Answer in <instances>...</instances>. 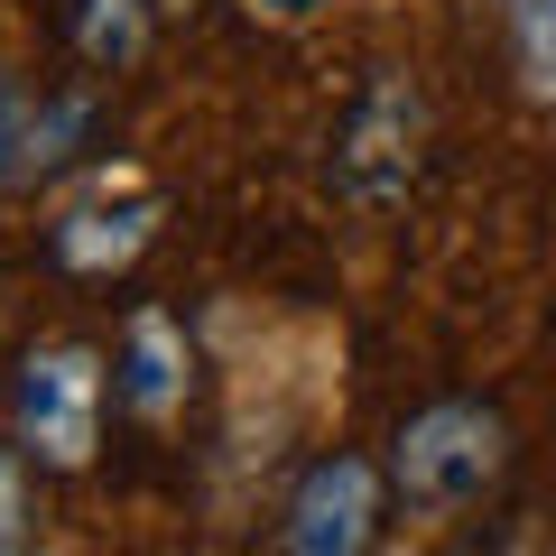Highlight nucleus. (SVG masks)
<instances>
[{
    "label": "nucleus",
    "mask_w": 556,
    "mask_h": 556,
    "mask_svg": "<svg viewBox=\"0 0 556 556\" xmlns=\"http://www.w3.org/2000/svg\"><path fill=\"white\" fill-rule=\"evenodd\" d=\"M510 464V427H501L482 399H437V408H417L390 445V492L408 519H464L482 492L501 482Z\"/></svg>",
    "instance_id": "obj_1"
},
{
    "label": "nucleus",
    "mask_w": 556,
    "mask_h": 556,
    "mask_svg": "<svg viewBox=\"0 0 556 556\" xmlns=\"http://www.w3.org/2000/svg\"><path fill=\"white\" fill-rule=\"evenodd\" d=\"M102 390H112V362L93 343H38L10 380V427H20V455H38L47 473H84L102 445Z\"/></svg>",
    "instance_id": "obj_2"
},
{
    "label": "nucleus",
    "mask_w": 556,
    "mask_h": 556,
    "mask_svg": "<svg viewBox=\"0 0 556 556\" xmlns=\"http://www.w3.org/2000/svg\"><path fill=\"white\" fill-rule=\"evenodd\" d=\"M417 159H427V93H417L399 65H380V75L362 84L343 139H334V186H343V204H353V214H390V204H408Z\"/></svg>",
    "instance_id": "obj_3"
},
{
    "label": "nucleus",
    "mask_w": 556,
    "mask_h": 556,
    "mask_svg": "<svg viewBox=\"0 0 556 556\" xmlns=\"http://www.w3.org/2000/svg\"><path fill=\"white\" fill-rule=\"evenodd\" d=\"M159 223H167V204H159V186L139 177V167H93V177L56 204L47 251H56L65 278H121L149 241H159Z\"/></svg>",
    "instance_id": "obj_4"
},
{
    "label": "nucleus",
    "mask_w": 556,
    "mask_h": 556,
    "mask_svg": "<svg viewBox=\"0 0 556 556\" xmlns=\"http://www.w3.org/2000/svg\"><path fill=\"white\" fill-rule=\"evenodd\" d=\"M380 492H390L380 464L316 455L306 482L288 492V510H278V547H288V556H362L380 538Z\"/></svg>",
    "instance_id": "obj_5"
},
{
    "label": "nucleus",
    "mask_w": 556,
    "mask_h": 556,
    "mask_svg": "<svg viewBox=\"0 0 556 556\" xmlns=\"http://www.w3.org/2000/svg\"><path fill=\"white\" fill-rule=\"evenodd\" d=\"M186 390H195V353H186V325L167 306H139L121 325V362H112V399L139 417V427H177Z\"/></svg>",
    "instance_id": "obj_6"
},
{
    "label": "nucleus",
    "mask_w": 556,
    "mask_h": 556,
    "mask_svg": "<svg viewBox=\"0 0 556 556\" xmlns=\"http://www.w3.org/2000/svg\"><path fill=\"white\" fill-rule=\"evenodd\" d=\"M159 38V0H84L75 10V56L93 75H130Z\"/></svg>",
    "instance_id": "obj_7"
},
{
    "label": "nucleus",
    "mask_w": 556,
    "mask_h": 556,
    "mask_svg": "<svg viewBox=\"0 0 556 556\" xmlns=\"http://www.w3.org/2000/svg\"><path fill=\"white\" fill-rule=\"evenodd\" d=\"M501 28H510V75H519V93L556 112V0H501Z\"/></svg>",
    "instance_id": "obj_8"
},
{
    "label": "nucleus",
    "mask_w": 556,
    "mask_h": 556,
    "mask_svg": "<svg viewBox=\"0 0 556 556\" xmlns=\"http://www.w3.org/2000/svg\"><path fill=\"white\" fill-rule=\"evenodd\" d=\"M93 130H102V84H65V93H38V139H28L38 177H56V167L75 159Z\"/></svg>",
    "instance_id": "obj_9"
},
{
    "label": "nucleus",
    "mask_w": 556,
    "mask_h": 556,
    "mask_svg": "<svg viewBox=\"0 0 556 556\" xmlns=\"http://www.w3.org/2000/svg\"><path fill=\"white\" fill-rule=\"evenodd\" d=\"M28 139H38V93L20 75H0V204L38 186V159H28Z\"/></svg>",
    "instance_id": "obj_10"
},
{
    "label": "nucleus",
    "mask_w": 556,
    "mask_h": 556,
    "mask_svg": "<svg viewBox=\"0 0 556 556\" xmlns=\"http://www.w3.org/2000/svg\"><path fill=\"white\" fill-rule=\"evenodd\" d=\"M28 547V464L20 445H0V556Z\"/></svg>",
    "instance_id": "obj_11"
},
{
    "label": "nucleus",
    "mask_w": 556,
    "mask_h": 556,
    "mask_svg": "<svg viewBox=\"0 0 556 556\" xmlns=\"http://www.w3.org/2000/svg\"><path fill=\"white\" fill-rule=\"evenodd\" d=\"M241 10H251L260 28H316L325 10H334V0H241Z\"/></svg>",
    "instance_id": "obj_12"
},
{
    "label": "nucleus",
    "mask_w": 556,
    "mask_h": 556,
    "mask_svg": "<svg viewBox=\"0 0 556 556\" xmlns=\"http://www.w3.org/2000/svg\"><path fill=\"white\" fill-rule=\"evenodd\" d=\"M159 10H186V0H159Z\"/></svg>",
    "instance_id": "obj_13"
}]
</instances>
